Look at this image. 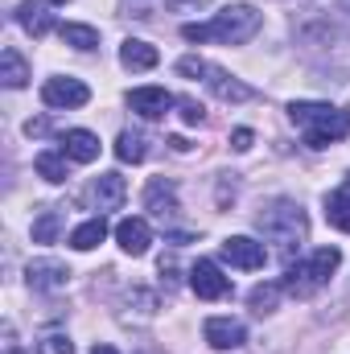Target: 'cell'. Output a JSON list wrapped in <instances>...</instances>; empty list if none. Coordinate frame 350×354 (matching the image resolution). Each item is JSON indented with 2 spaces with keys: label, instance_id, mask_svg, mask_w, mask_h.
I'll use <instances>...</instances> for the list:
<instances>
[{
  "label": "cell",
  "instance_id": "cell-1",
  "mask_svg": "<svg viewBox=\"0 0 350 354\" xmlns=\"http://www.w3.org/2000/svg\"><path fill=\"white\" fill-rule=\"evenodd\" d=\"M264 12L256 4H227L223 12H214L210 21H190L181 25L185 41H223V46H243L260 33Z\"/></svg>",
  "mask_w": 350,
  "mask_h": 354
},
{
  "label": "cell",
  "instance_id": "cell-2",
  "mask_svg": "<svg viewBox=\"0 0 350 354\" xmlns=\"http://www.w3.org/2000/svg\"><path fill=\"white\" fill-rule=\"evenodd\" d=\"M284 111L305 132V145L309 149H330V145H338V140L350 136V111H342V107L313 103V99H293Z\"/></svg>",
  "mask_w": 350,
  "mask_h": 354
},
{
  "label": "cell",
  "instance_id": "cell-3",
  "mask_svg": "<svg viewBox=\"0 0 350 354\" xmlns=\"http://www.w3.org/2000/svg\"><path fill=\"white\" fill-rule=\"evenodd\" d=\"M256 227H260V235L280 252V256H293V252L309 239V218H305L301 202H293V198L268 202L260 214H256Z\"/></svg>",
  "mask_w": 350,
  "mask_h": 354
},
{
  "label": "cell",
  "instance_id": "cell-4",
  "mask_svg": "<svg viewBox=\"0 0 350 354\" xmlns=\"http://www.w3.org/2000/svg\"><path fill=\"white\" fill-rule=\"evenodd\" d=\"M342 264V252L338 248H317V252H309L305 260H293V264L284 268V292L288 297H297V301H309L313 292H322L326 284H330V276L338 272Z\"/></svg>",
  "mask_w": 350,
  "mask_h": 354
},
{
  "label": "cell",
  "instance_id": "cell-5",
  "mask_svg": "<svg viewBox=\"0 0 350 354\" xmlns=\"http://www.w3.org/2000/svg\"><path fill=\"white\" fill-rule=\"evenodd\" d=\"M42 99H46V107L71 111V107H87V103H91V87L83 83V79H71V75H54V79H46V87H42Z\"/></svg>",
  "mask_w": 350,
  "mask_h": 354
},
{
  "label": "cell",
  "instance_id": "cell-6",
  "mask_svg": "<svg viewBox=\"0 0 350 354\" xmlns=\"http://www.w3.org/2000/svg\"><path fill=\"white\" fill-rule=\"evenodd\" d=\"M223 260L231 268H243V272H256V268L268 264V248L256 243L252 235H231V239H223Z\"/></svg>",
  "mask_w": 350,
  "mask_h": 354
},
{
  "label": "cell",
  "instance_id": "cell-7",
  "mask_svg": "<svg viewBox=\"0 0 350 354\" xmlns=\"http://www.w3.org/2000/svg\"><path fill=\"white\" fill-rule=\"evenodd\" d=\"M157 309H161V297L153 292V288H128L124 297H120V322H128V326H145V322H153L157 317Z\"/></svg>",
  "mask_w": 350,
  "mask_h": 354
},
{
  "label": "cell",
  "instance_id": "cell-8",
  "mask_svg": "<svg viewBox=\"0 0 350 354\" xmlns=\"http://www.w3.org/2000/svg\"><path fill=\"white\" fill-rule=\"evenodd\" d=\"M190 288L202 301H223L231 292V280L223 276V268L214 264V260H198V264L190 268Z\"/></svg>",
  "mask_w": 350,
  "mask_h": 354
},
{
  "label": "cell",
  "instance_id": "cell-9",
  "mask_svg": "<svg viewBox=\"0 0 350 354\" xmlns=\"http://www.w3.org/2000/svg\"><path fill=\"white\" fill-rule=\"evenodd\" d=\"M25 284H29L33 292H58V288L71 284V268L62 264V260H29Z\"/></svg>",
  "mask_w": 350,
  "mask_h": 354
},
{
  "label": "cell",
  "instance_id": "cell-10",
  "mask_svg": "<svg viewBox=\"0 0 350 354\" xmlns=\"http://www.w3.org/2000/svg\"><path fill=\"white\" fill-rule=\"evenodd\" d=\"M128 107L140 120H165L169 107H177V99L165 87H136V91H128Z\"/></svg>",
  "mask_w": 350,
  "mask_h": 354
},
{
  "label": "cell",
  "instance_id": "cell-11",
  "mask_svg": "<svg viewBox=\"0 0 350 354\" xmlns=\"http://www.w3.org/2000/svg\"><path fill=\"white\" fill-rule=\"evenodd\" d=\"M202 338H206L214 351H239V346L248 342V330H243V322H235V317H206Z\"/></svg>",
  "mask_w": 350,
  "mask_h": 354
},
{
  "label": "cell",
  "instance_id": "cell-12",
  "mask_svg": "<svg viewBox=\"0 0 350 354\" xmlns=\"http://www.w3.org/2000/svg\"><path fill=\"white\" fill-rule=\"evenodd\" d=\"M124 198H128V181L120 174H99L91 181V202L99 206V214H103V210H120Z\"/></svg>",
  "mask_w": 350,
  "mask_h": 354
},
{
  "label": "cell",
  "instance_id": "cell-13",
  "mask_svg": "<svg viewBox=\"0 0 350 354\" xmlns=\"http://www.w3.org/2000/svg\"><path fill=\"white\" fill-rule=\"evenodd\" d=\"M116 243H120L124 256H145L149 243H153V231H149L145 218H120L116 223Z\"/></svg>",
  "mask_w": 350,
  "mask_h": 354
},
{
  "label": "cell",
  "instance_id": "cell-14",
  "mask_svg": "<svg viewBox=\"0 0 350 354\" xmlns=\"http://www.w3.org/2000/svg\"><path fill=\"white\" fill-rule=\"evenodd\" d=\"M12 17H17V25H21L25 33H33V37H46V33L54 29V12H50L46 0H21Z\"/></svg>",
  "mask_w": 350,
  "mask_h": 354
},
{
  "label": "cell",
  "instance_id": "cell-15",
  "mask_svg": "<svg viewBox=\"0 0 350 354\" xmlns=\"http://www.w3.org/2000/svg\"><path fill=\"white\" fill-rule=\"evenodd\" d=\"M145 210H149V214H157V218H174L177 210H181L174 181H165V177L149 181V185H145Z\"/></svg>",
  "mask_w": 350,
  "mask_h": 354
},
{
  "label": "cell",
  "instance_id": "cell-16",
  "mask_svg": "<svg viewBox=\"0 0 350 354\" xmlns=\"http://www.w3.org/2000/svg\"><path fill=\"white\" fill-rule=\"evenodd\" d=\"M326 223H330L334 231L350 235V174L326 194Z\"/></svg>",
  "mask_w": 350,
  "mask_h": 354
},
{
  "label": "cell",
  "instance_id": "cell-17",
  "mask_svg": "<svg viewBox=\"0 0 350 354\" xmlns=\"http://www.w3.org/2000/svg\"><path fill=\"white\" fill-rule=\"evenodd\" d=\"M202 83H206V87L214 91V95H219L223 103H248V99L256 95V91L248 87V83H239L235 75H227V71H219V66H210Z\"/></svg>",
  "mask_w": 350,
  "mask_h": 354
},
{
  "label": "cell",
  "instance_id": "cell-18",
  "mask_svg": "<svg viewBox=\"0 0 350 354\" xmlns=\"http://www.w3.org/2000/svg\"><path fill=\"white\" fill-rule=\"evenodd\" d=\"M99 136L95 132H87V128H71L66 136H62V153L71 157V161H79V165H91L95 157H99Z\"/></svg>",
  "mask_w": 350,
  "mask_h": 354
},
{
  "label": "cell",
  "instance_id": "cell-19",
  "mask_svg": "<svg viewBox=\"0 0 350 354\" xmlns=\"http://www.w3.org/2000/svg\"><path fill=\"white\" fill-rule=\"evenodd\" d=\"M157 62H161L157 46H149V41H140V37H128V41L120 46V66H124V71H153Z\"/></svg>",
  "mask_w": 350,
  "mask_h": 354
},
{
  "label": "cell",
  "instance_id": "cell-20",
  "mask_svg": "<svg viewBox=\"0 0 350 354\" xmlns=\"http://www.w3.org/2000/svg\"><path fill=\"white\" fill-rule=\"evenodd\" d=\"M62 231H66V214L58 206H42L33 218V243H58Z\"/></svg>",
  "mask_w": 350,
  "mask_h": 354
},
{
  "label": "cell",
  "instance_id": "cell-21",
  "mask_svg": "<svg viewBox=\"0 0 350 354\" xmlns=\"http://www.w3.org/2000/svg\"><path fill=\"white\" fill-rule=\"evenodd\" d=\"M116 157H120L124 165H140V161L149 157V136L136 132V128H124V132L116 136Z\"/></svg>",
  "mask_w": 350,
  "mask_h": 354
},
{
  "label": "cell",
  "instance_id": "cell-22",
  "mask_svg": "<svg viewBox=\"0 0 350 354\" xmlns=\"http://www.w3.org/2000/svg\"><path fill=\"white\" fill-rule=\"evenodd\" d=\"M58 37H62V46H71V50H99V29L95 25H79V21H66V25H58Z\"/></svg>",
  "mask_w": 350,
  "mask_h": 354
},
{
  "label": "cell",
  "instance_id": "cell-23",
  "mask_svg": "<svg viewBox=\"0 0 350 354\" xmlns=\"http://www.w3.org/2000/svg\"><path fill=\"white\" fill-rule=\"evenodd\" d=\"M103 239H107V223H103V214H95V218L79 223V227L71 231V248H75V252H95Z\"/></svg>",
  "mask_w": 350,
  "mask_h": 354
},
{
  "label": "cell",
  "instance_id": "cell-24",
  "mask_svg": "<svg viewBox=\"0 0 350 354\" xmlns=\"http://www.w3.org/2000/svg\"><path fill=\"white\" fill-rule=\"evenodd\" d=\"M0 83H4L8 91H21L25 83H29V62H25L12 46L0 54Z\"/></svg>",
  "mask_w": 350,
  "mask_h": 354
},
{
  "label": "cell",
  "instance_id": "cell-25",
  "mask_svg": "<svg viewBox=\"0 0 350 354\" xmlns=\"http://www.w3.org/2000/svg\"><path fill=\"white\" fill-rule=\"evenodd\" d=\"M33 169H37V177H46L50 185H62V181H66V153L46 149V153L33 157Z\"/></svg>",
  "mask_w": 350,
  "mask_h": 354
},
{
  "label": "cell",
  "instance_id": "cell-26",
  "mask_svg": "<svg viewBox=\"0 0 350 354\" xmlns=\"http://www.w3.org/2000/svg\"><path fill=\"white\" fill-rule=\"evenodd\" d=\"M280 292H284V284H256V288L248 292V305L264 317V313H272V309L280 305Z\"/></svg>",
  "mask_w": 350,
  "mask_h": 354
},
{
  "label": "cell",
  "instance_id": "cell-27",
  "mask_svg": "<svg viewBox=\"0 0 350 354\" xmlns=\"http://www.w3.org/2000/svg\"><path fill=\"white\" fill-rule=\"evenodd\" d=\"M293 33H297V37H313V29H309V25H293ZM317 37H322V41H326V37H330V41H338V37H347V29L322 17V21H317Z\"/></svg>",
  "mask_w": 350,
  "mask_h": 354
},
{
  "label": "cell",
  "instance_id": "cell-28",
  "mask_svg": "<svg viewBox=\"0 0 350 354\" xmlns=\"http://www.w3.org/2000/svg\"><path fill=\"white\" fill-rule=\"evenodd\" d=\"M37 354H75V342H71L66 334H46V338L37 342Z\"/></svg>",
  "mask_w": 350,
  "mask_h": 354
},
{
  "label": "cell",
  "instance_id": "cell-29",
  "mask_svg": "<svg viewBox=\"0 0 350 354\" xmlns=\"http://www.w3.org/2000/svg\"><path fill=\"white\" fill-rule=\"evenodd\" d=\"M210 71V62H202V58H181L177 62V75H185V79H202Z\"/></svg>",
  "mask_w": 350,
  "mask_h": 354
},
{
  "label": "cell",
  "instance_id": "cell-30",
  "mask_svg": "<svg viewBox=\"0 0 350 354\" xmlns=\"http://www.w3.org/2000/svg\"><path fill=\"white\" fill-rule=\"evenodd\" d=\"M177 107H181V120L185 124H202V115H206L202 103H194V99H177Z\"/></svg>",
  "mask_w": 350,
  "mask_h": 354
},
{
  "label": "cell",
  "instance_id": "cell-31",
  "mask_svg": "<svg viewBox=\"0 0 350 354\" xmlns=\"http://www.w3.org/2000/svg\"><path fill=\"white\" fill-rule=\"evenodd\" d=\"M252 140H256V136H252V128H235V132H231V149H235V153H248V149H252Z\"/></svg>",
  "mask_w": 350,
  "mask_h": 354
},
{
  "label": "cell",
  "instance_id": "cell-32",
  "mask_svg": "<svg viewBox=\"0 0 350 354\" xmlns=\"http://www.w3.org/2000/svg\"><path fill=\"white\" fill-rule=\"evenodd\" d=\"M210 0H165V8H174V12H198V8H206Z\"/></svg>",
  "mask_w": 350,
  "mask_h": 354
},
{
  "label": "cell",
  "instance_id": "cell-33",
  "mask_svg": "<svg viewBox=\"0 0 350 354\" xmlns=\"http://www.w3.org/2000/svg\"><path fill=\"white\" fill-rule=\"evenodd\" d=\"M322 8H330V12H342V17H350V0H317Z\"/></svg>",
  "mask_w": 350,
  "mask_h": 354
},
{
  "label": "cell",
  "instance_id": "cell-34",
  "mask_svg": "<svg viewBox=\"0 0 350 354\" xmlns=\"http://www.w3.org/2000/svg\"><path fill=\"white\" fill-rule=\"evenodd\" d=\"M17 346H21V342H17V334H12V326H4V351H8V354H17Z\"/></svg>",
  "mask_w": 350,
  "mask_h": 354
},
{
  "label": "cell",
  "instance_id": "cell-35",
  "mask_svg": "<svg viewBox=\"0 0 350 354\" xmlns=\"http://www.w3.org/2000/svg\"><path fill=\"white\" fill-rule=\"evenodd\" d=\"M91 354H120V351H116V346H95Z\"/></svg>",
  "mask_w": 350,
  "mask_h": 354
},
{
  "label": "cell",
  "instance_id": "cell-36",
  "mask_svg": "<svg viewBox=\"0 0 350 354\" xmlns=\"http://www.w3.org/2000/svg\"><path fill=\"white\" fill-rule=\"evenodd\" d=\"M46 4H71V0H46Z\"/></svg>",
  "mask_w": 350,
  "mask_h": 354
}]
</instances>
